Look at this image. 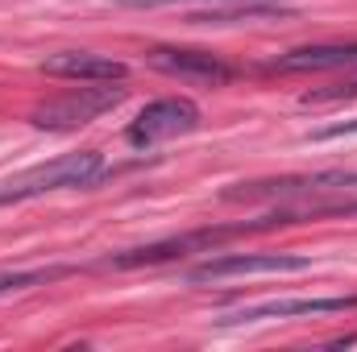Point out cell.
Listing matches in <instances>:
<instances>
[{
    "label": "cell",
    "mask_w": 357,
    "mask_h": 352,
    "mask_svg": "<svg viewBox=\"0 0 357 352\" xmlns=\"http://www.w3.org/2000/svg\"><path fill=\"white\" fill-rule=\"evenodd\" d=\"M225 203H270L274 224L357 216V175L349 170H316V175H282L237 182L220 195Z\"/></svg>",
    "instance_id": "cell-1"
},
{
    "label": "cell",
    "mask_w": 357,
    "mask_h": 352,
    "mask_svg": "<svg viewBox=\"0 0 357 352\" xmlns=\"http://www.w3.org/2000/svg\"><path fill=\"white\" fill-rule=\"evenodd\" d=\"M108 170L104 154L100 150H79V154H63L54 162H42V166H29L21 175L4 178L0 182V207L4 203H25V199H38V195H50V191H71V186H91L100 182Z\"/></svg>",
    "instance_id": "cell-2"
},
{
    "label": "cell",
    "mask_w": 357,
    "mask_h": 352,
    "mask_svg": "<svg viewBox=\"0 0 357 352\" xmlns=\"http://www.w3.org/2000/svg\"><path fill=\"white\" fill-rule=\"evenodd\" d=\"M274 228V220L258 216V220H245V224H229V228H199V232H183L171 241H154V245H142V249H125V253H112L104 257V265L112 269H137V265H162V262H178V257H191V253H212L216 245H225L229 237H241V232H262Z\"/></svg>",
    "instance_id": "cell-3"
},
{
    "label": "cell",
    "mask_w": 357,
    "mask_h": 352,
    "mask_svg": "<svg viewBox=\"0 0 357 352\" xmlns=\"http://www.w3.org/2000/svg\"><path fill=\"white\" fill-rule=\"evenodd\" d=\"M121 99H125V88L88 83V88H71V91H63V95L42 99V104L29 112V120H33L38 129H79V125L100 120L104 112H112Z\"/></svg>",
    "instance_id": "cell-4"
},
{
    "label": "cell",
    "mask_w": 357,
    "mask_h": 352,
    "mask_svg": "<svg viewBox=\"0 0 357 352\" xmlns=\"http://www.w3.org/2000/svg\"><path fill=\"white\" fill-rule=\"evenodd\" d=\"M199 120H204V116H199V104H195V99H187V95H162V99L146 104V108L129 120L125 141L137 145V150H150V145H158V141L195 133Z\"/></svg>",
    "instance_id": "cell-5"
},
{
    "label": "cell",
    "mask_w": 357,
    "mask_h": 352,
    "mask_svg": "<svg viewBox=\"0 0 357 352\" xmlns=\"http://www.w3.org/2000/svg\"><path fill=\"white\" fill-rule=\"evenodd\" d=\"M312 269V257L299 253H229L195 265L187 278L191 282H225V278H254V273H299Z\"/></svg>",
    "instance_id": "cell-6"
},
{
    "label": "cell",
    "mask_w": 357,
    "mask_h": 352,
    "mask_svg": "<svg viewBox=\"0 0 357 352\" xmlns=\"http://www.w3.org/2000/svg\"><path fill=\"white\" fill-rule=\"evenodd\" d=\"M357 294H337V298H270V303H250L237 307L229 315H220V328H237V323H266V319H295V315H337V311H354Z\"/></svg>",
    "instance_id": "cell-7"
},
{
    "label": "cell",
    "mask_w": 357,
    "mask_h": 352,
    "mask_svg": "<svg viewBox=\"0 0 357 352\" xmlns=\"http://www.w3.org/2000/svg\"><path fill=\"white\" fill-rule=\"evenodd\" d=\"M150 67H158L162 75L187 79V83H208V88H220V83L237 79V67H229L220 54H208V50L158 46V50H150Z\"/></svg>",
    "instance_id": "cell-8"
},
{
    "label": "cell",
    "mask_w": 357,
    "mask_h": 352,
    "mask_svg": "<svg viewBox=\"0 0 357 352\" xmlns=\"http://www.w3.org/2000/svg\"><path fill=\"white\" fill-rule=\"evenodd\" d=\"M42 75L50 79H71V83H121L129 75V67L121 58H108V54H91V50H63V54H50L42 63Z\"/></svg>",
    "instance_id": "cell-9"
},
{
    "label": "cell",
    "mask_w": 357,
    "mask_h": 352,
    "mask_svg": "<svg viewBox=\"0 0 357 352\" xmlns=\"http://www.w3.org/2000/svg\"><path fill=\"white\" fill-rule=\"evenodd\" d=\"M357 67V42H320V46H299L278 58H270L266 71L274 75H303V71H341Z\"/></svg>",
    "instance_id": "cell-10"
},
{
    "label": "cell",
    "mask_w": 357,
    "mask_h": 352,
    "mask_svg": "<svg viewBox=\"0 0 357 352\" xmlns=\"http://www.w3.org/2000/svg\"><path fill=\"white\" fill-rule=\"evenodd\" d=\"M71 265H42V269H0V298L4 294H21V290H33V286H46V282H59L67 278Z\"/></svg>",
    "instance_id": "cell-11"
},
{
    "label": "cell",
    "mask_w": 357,
    "mask_h": 352,
    "mask_svg": "<svg viewBox=\"0 0 357 352\" xmlns=\"http://www.w3.org/2000/svg\"><path fill=\"white\" fill-rule=\"evenodd\" d=\"M354 95H357V79L354 83H333V88L303 91V104H337V99H354Z\"/></svg>",
    "instance_id": "cell-12"
},
{
    "label": "cell",
    "mask_w": 357,
    "mask_h": 352,
    "mask_svg": "<svg viewBox=\"0 0 357 352\" xmlns=\"http://www.w3.org/2000/svg\"><path fill=\"white\" fill-rule=\"evenodd\" d=\"M121 8H175V4H199V8H212V4H233V0H112Z\"/></svg>",
    "instance_id": "cell-13"
},
{
    "label": "cell",
    "mask_w": 357,
    "mask_h": 352,
    "mask_svg": "<svg viewBox=\"0 0 357 352\" xmlns=\"http://www.w3.org/2000/svg\"><path fill=\"white\" fill-rule=\"evenodd\" d=\"M345 133H357V120H341V125H328L316 133V141H328V137H345Z\"/></svg>",
    "instance_id": "cell-14"
}]
</instances>
